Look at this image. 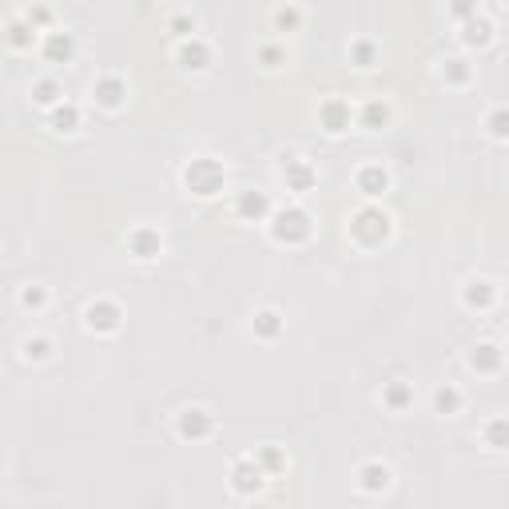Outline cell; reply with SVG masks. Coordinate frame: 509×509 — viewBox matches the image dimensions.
<instances>
[{
	"instance_id": "1",
	"label": "cell",
	"mask_w": 509,
	"mask_h": 509,
	"mask_svg": "<svg viewBox=\"0 0 509 509\" xmlns=\"http://www.w3.org/2000/svg\"><path fill=\"white\" fill-rule=\"evenodd\" d=\"M223 167H219V163L215 160H191L183 167V183L191 187V191H195V195H215V191H223Z\"/></svg>"
},
{
	"instance_id": "2",
	"label": "cell",
	"mask_w": 509,
	"mask_h": 509,
	"mask_svg": "<svg viewBox=\"0 0 509 509\" xmlns=\"http://www.w3.org/2000/svg\"><path fill=\"white\" fill-rule=\"evenodd\" d=\"M271 235L279 239V243H298V239H307L311 235V215L302 211V207H283V211H274Z\"/></svg>"
},
{
	"instance_id": "3",
	"label": "cell",
	"mask_w": 509,
	"mask_h": 509,
	"mask_svg": "<svg viewBox=\"0 0 509 509\" xmlns=\"http://www.w3.org/2000/svg\"><path fill=\"white\" fill-rule=\"evenodd\" d=\"M350 231H354L362 243H378V239H386V231H390V219H386L382 211L366 207V211H358L350 219Z\"/></svg>"
},
{
	"instance_id": "4",
	"label": "cell",
	"mask_w": 509,
	"mask_h": 509,
	"mask_svg": "<svg viewBox=\"0 0 509 509\" xmlns=\"http://www.w3.org/2000/svg\"><path fill=\"white\" fill-rule=\"evenodd\" d=\"M179 434L183 438H203V434H211V414L207 410H183L179 414Z\"/></svg>"
},
{
	"instance_id": "5",
	"label": "cell",
	"mask_w": 509,
	"mask_h": 509,
	"mask_svg": "<svg viewBox=\"0 0 509 509\" xmlns=\"http://www.w3.org/2000/svg\"><path fill=\"white\" fill-rule=\"evenodd\" d=\"M231 485H235L239 494H255L263 485V470L255 466V461H239L235 470H231Z\"/></svg>"
},
{
	"instance_id": "6",
	"label": "cell",
	"mask_w": 509,
	"mask_h": 509,
	"mask_svg": "<svg viewBox=\"0 0 509 509\" xmlns=\"http://www.w3.org/2000/svg\"><path fill=\"white\" fill-rule=\"evenodd\" d=\"M127 243H132V255H136V259H155V255H160V231H148V227H139V231H132V239H127Z\"/></svg>"
},
{
	"instance_id": "7",
	"label": "cell",
	"mask_w": 509,
	"mask_h": 509,
	"mask_svg": "<svg viewBox=\"0 0 509 509\" xmlns=\"http://www.w3.org/2000/svg\"><path fill=\"white\" fill-rule=\"evenodd\" d=\"M88 326L92 330H116L120 326V311H116L112 302H92L88 307Z\"/></svg>"
},
{
	"instance_id": "8",
	"label": "cell",
	"mask_w": 509,
	"mask_h": 509,
	"mask_svg": "<svg viewBox=\"0 0 509 509\" xmlns=\"http://www.w3.org/2000/svg\"><path fill=\"white\" fill-rule=\"evenodd\" d=\"M323 124L326 132H347L350 127V104H342V99H330V104H323Z\"/></svg>"
},
{
	"instance_id": "9",
	"label": "cell",
	"mask_w": 509,
	"mask_h": 509,
	"mask_svg": "<svg viewBox=\"0 0 509 509\" xmlns=\"http://www.w3.org/2000/svg\"><path fill=\"white\" fill-rule=\"evenodd\" d=\"M124 80L120 76H104V80H96V99L104 104V108H120V99H124Z\"/></svg>"
},
{
	"instance_id": "10",
	"label": "cell",
	"mask_w": 509,
	"mask_h": 509,
	"mask_svg": "<svg viewBox=\"0 0 509 509\" xmlns=\"http://www.w3.org/2000/svg\"><path fill=\"white\" fill-rule=\"evenodd\" d=\"M386 183H390V175H386V167H378V163H366L358 172V187L366 191V195H382Z\"/></svg>"
},
{
	"instance_id": "11",
	"label": "cell",
	"mask_w": 509,
	"mask_h": 509,
	"mask_svg": "<svg viewBox=\"0 0 509 509\" xmlns=\"http://www.w3.org/2000/svg\"><path fill=\"white\" fill-rule=\"evenodd\" d=\"M267 211H271V199L263 195V191H243L239 195V215L243 219H263Z\"/></svg>"
},
{
	"instance_id": "12",
	"label": "cell",
	"mask_w": 509,
	"mask_h": 509,
	"mask_svg": "<svg viewBox=\"0 0 509 509\" xmlns=\"http://www.w3.org/2000/svg\"><path fill=\"white\" fill-rule=\"evenodd\" d=\"M283 175H286V183L295 187V191H307V187L314 183V172H311V163H302V160H286Z\"/></svg>"
},
{
	"instance_id": "13",
	"label": "cell",
	"mask_w": 509,
	"mask_h": 509,
	"mask_svg": "<svg viewBox=\"0 0 509 509\" xmlns=\"http://www.w3.org/2000/svg\"><path fill=\"white\" fill-rule=\"evenodd\" d=\"M362 489H370V494H378V489H386L390 485V470L386 466H378V461H370V466H362Z\"/></svg>"
},
{
	"instance_id": "14",
	"label": "cell",
	"mask_w": 509,
	"mask_h": 509,
	"mask_svg": "<svg viewBox=\"0 0 509 509\" xmlns=\"http://www.w3.org/2000/svg\"><path fill=\"white\" fill-rule=\"evenodd\" d=\"M52 127L56 132H76L80 127V112H76L72 104H56L52 108Z\"/></svg>"
},
{
	"instance_id": "15",
	"label": "cell",
	"mask_w": 509,
	"mask_h": 509,
	"mask_svg": "<svg viewBox=\"0 0 509 509\" xmlns=\"http://www.w3.org/2000/svg\"><path fill=\"white\" fill-rule=\"evenodd\" d=\"M44 52H48V60H68V56H72V36H68V32H52Z\"/></svg>"
},
{
	"instance_id": "16",
	"label": "cell",
	"mask_w": 509,
	"mask_h": 509,
	"mask_svg": "<svg viewBox=\"0 0 509 509\" xmlns=\"http://www.w3.org/2000/svg\"><path fill=\"white\" fill-rule=\"evenodd\" d=\"M179 60H183L187 68H203V64H207V48H203L199 40H187L183 48H179Z\"/></svg>"
},
{
	"instance_id": "17",
	"label": "cell",
	"mask_w": 509,
	"mask_h": 509,
	"mask_svg": "<svg viewBox=\"0 0 509 509\" xmlns=\"http://www.w3.org/2000/svg\"><path fill=\"white\" fill-rule=\"evenodd\" d=\"M386 116H390V108H386L382 99H370V104L362 108V124H366V127H382Z\"/></svg>"
},
{
	"instance_id": "18",
	"label": "cell",
	"mask_w": 509,
	"mask_h": 509,
	"mask_svg": "<svg viewBox=\"0 0 509 509\" xmlns=\"http://www.w3.org/2000/svg\"><path fill=\"white\" fill-rule=\"evenodd\" d=\"M497 362H501L497 347H477L473 350V366H477V370H497Z\"/></svg>"
},
{
	"instance_id": "19",
	"label": "cell",
	"mask_w": 509,
	"mask_h": 509,
	"mask_svg": "<svg viewBox=\"0 0 509 509\" xmlns=\"http://www.w3.org/2000/svg\"><path fill=\"white\" fill-rule=\"evenodd\" d=\"M434 402H438V410H442V414H454L461 406V394L454 390V386H446V390H438V394H434Z\"/></svg>"
},
{
	"instance_id": "20",
	"label": "cell",
	"mask_w": 509,
	"mask_h": 509,
	"mask_svg": "<svg viewBox=\"0 0 509 509\" xmlns=\"http://www.w3.org/2000/svg\"><path fill=\"white\" fill-rule=\"evenodd\" d=\"M279 326H283V323H279V314H274V311H263L259 319H255V330H259V335H267V338L279 335Z\"/></svg>"
},
{
	"instance_id": "21",
	"label": "cell",
	"mask_w": 509,
	"mask_h": 509,
	"mask_svg": "<svg viewBox=\"0 0 509 509\" xmlns=\"http://www.w3.org/2000/svg\"><path fill=\"white\" fill-rule=\"evenodd\" d=\"M473 302V307H485V302H489V298H494V286L489 283H470V295H466Z\"/></svg>"
},
{
	"instance_id": "22",
	"label": "cell",
	"mask_w": 509,
	"mask_h": 509,
	"mask_svg": "<svg viewBox=\"0 0 509 509\" xmlns=\"http://www.w3.org/2000/svg\"><path fill=\"white\" fill-rule=\"evenodd\" d=\"M386 402H390V406H394V410H402V406H406V402H410V386H390V390H386Z\"/></svg>"
},
{
	"instance_id": "23",
	"label": "cell",
	"mask_w": 509,
	"mask_h": 509,
	"mask_svg": "<svg viewBox=\"0 0 509 509\" xmlns=\"http://www.w3.org/2000/svg\"><path fill=\"white\" fill-rule=\"evenodd\" d=\"M32 96H36L40 104H56V84H52V80H40V84L32 88Z\"/></svg>"
},
{
	"instance_id": "24",
	"label": "cell",
	"mask_w": 509,
	"mask_h": 509,
	"mask_svg": "<svg viewBox=\"0 0 509 509\" xmlns=\"http://www.w3.org/2000/svg\"><path fill=\"white\" fill-rule=\"evenodd\" d=\"M25 354H28V358H48V338H28Z\"/></svg>"
},
{
	"instance_id": "25",
	"label": "cell",
	"mask_w": 509,
	"mask_h": 509,
	"mask_svg": "<svg viewBox=\"0 0 509 509\" xmlns=\"http://www.w3.org/2000/svg\"><path fill=\"white\" fill-rule=\"evenodd\" d=\"M350 52H354V60H358V64H370L374 60V44H366V40H358Z\"/></svg>"
},
{
	"instance_id": "26",
	"label": "cell",
	"mask_w": 509,
	"mask_h": 509,
	"mask_svg": "<svg viewBox=\"0 0 509 509\" xmlns=\"http://www.w3.org/2000/svg\"><path fill=\"white\" fill-rule=\"evenodd\" d=\"M489 442H494L497 449L505 446V422H494V426H489Z\"/></svg>"
},
{
	"instance_id": "27",
	"label": "cell",
	"mask_w": 509,
	"mask_h": 509,
	"mask_svg": "<svg viewBox=\"0 0 509 509\" xmlns=\"http://www.w3.org/2000/svg\"><path fill=\"white\" fill-rule=\"evenodd\" d=\"M25 307H44V291H40V286L25 291Z\"/></svg>"
},
{
	"instance_id": "28",
	"label": "cell",
	"mask_w": 509,
	"mask_h": 509,
	"mask_svg": "<svg viewBox=\"0 0 509 509\" xmlns=\"http://www.w3.org/2000/svg\"><path fill=\"white\" fill-rule=\"evenodd\" d=\"M446 72H449V80H466V64H461V60H449Z\"/></svg>"
},
{
	"instance_id": "29",
	"label": "cell",
	"mask_w": 509,
	"mask_h": 509,
	"mask_svg": "<svg viewBox=\"0 0 509 509\" xmlns=\"http://www.w3.org/2000/svg\"><path fill=\"white\" fill-rule=\"evenodd\" d=\"M13 44H28V28L13 25Z\"/></svg>"
},
{
	"instance_id": "30",
	"label": "cell",
	"mask_w": 509,
	"mask_h": 509,
	"mask_svg": "<svg viewBox=\"0 0 509 509\" xmlns=\"http://www.w3.org/2000/svg\"><path fill=\"white\" fill-rule=\"evenodd\" d=\"M501 132H505V116L497 112V116H494V136H501Z\"/></svg>"
}]
</instances>
